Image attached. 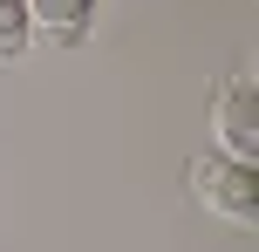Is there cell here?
Wrapping results in <instances>:
<instances>
[{"label": "cell", "instance_id": "cell-1", "mask_svg": "<svg viewBox=\"0 0 259 252\" xmlns=\"http://www.w3.org/2000/svg\"><path fill=\"white\" fill-rule=\"evenodd\" d=\"M184 184H191V198L205 205L219 225L252 232V218H259V184H252V164H232V157H219V150H205V157H191V164H184Z\"/></svg>", "mask_w": 259, "mask_h": 252}, {"label": "cell", "instance_id": "cell-4", "mask_svg": "<svg viewBox=\"0 0 259 252\" xmlns=\"http://www.w3.org/2000/svg\"><path fill=\"white\" fill-rule=\"evenodd\" d=\"M27 48H34L27 0H0V68H7V62H27Z\"/></svg>", "mask_w": 259, "mask_h": 252}, {"label": "cell", "instance_id": "cell-3", "mask_svg": "<svg viewBox=\"0 0 259 252\" xmlns=\"http://www.w3.org/2000/svg\"><path fill=\"white\" fill-rule=\"evenodd\" d=\"M96 7H103V0H27L34 41H55V48H82V41L96 34Z\"/></svg>", "mask_w": 259, "mask_h": 252}, {"label": "cell", "instance_id": "cell-2", "mask_svg": "<svg viewBox=\"0 0 259 252\" xmlns=\"http://www.w3.org/2000/svg\"><path fill=\"white\" fill-rule=\"evenodd\" d=\"M211 136H219V157L259 164V82H252V68L219 75V89H211Z\"/></svg>", "mask_w": 259, "mask_h": 252}]
</instances>
